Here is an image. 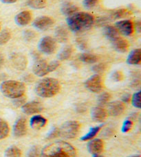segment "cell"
Here are the masks:
<instances>
[{"label":"cell","instance_id":"1","mask_svg":"<svg viewBox=\"0 0 141 157\" xmlns=\"http://www.w3.org/2000/svg\"><path fill=\"white\" fill-rule=\"evenodd\" d=\"M39 157H77L76 149L63 140L50 143L40 151Z\"/></svg>","mask_w":141,"mask_h":157},{"label":"cell","instance_id":"2","mask_svg":"<svg viewBox=\"0 0 141 157\" xmlns=\"http://www.w3.org/2000/svg\"><path fill=\"white\" fill-rule=\"evenodd\" d=\"M66 21L70 31L77 33L90 29L94 23V18L90 13L78 11L67 17Z\"/></svg>","mask_w":141,"mask_h":157},{"label":"cell","instance_id":"3","mask_svg":"<svg viewBox=\"0 0 141 157\" xmlns=\"http://www.w3.org/2000/svg\"><path fill=\"white\" fill-rule=\"evenodd\" d=\"M61 89L59 81L53 78H45L38 82L35 86V93L42 98H52Z\"/></svg>","mask_w":141,"mask_h":157},{"label":"cell","instance_id":"4","mask_svg":"<svg viewBox=\"0 0 141 157\" xmlns=\"http://www.w3.org/2000/svg\"><path fill=\"white\" fill-rule=\"evenodd\" d=\"M0 91L6 98L16 99L22 97L26 91L23 82L17 80H6L0 85Z\"/></svg>","mask_w":141,"mask_h":157},{"label":"cell","instance_id":"5","mask_svg":"<svg viewBox=\"0 0 141 157\" xmlns=\"http://www.w3.org/2000/svg\"><path fill=\"white\" fill-rule=\"evenodd\" d=\"M59 64L60 63L58 60L48 62L44 59H38L32 67V72L37 76L43 77L55 71L59 67Z\"/></svg>","mask_w":141,"mask_h":157},{"label":"cell","instance_id":"6","mask_svg":"<svg viewBox=\"0 0 141 157\" xmlns=\"http://www.w3.org/2000/svg\"><path fill=\"white\" fill-rule=\"evenodd\" d=\"M80 128L81 124L78 121H66L59 128V135L65 139H74L79 133Z\"/></svg>","mask_w":141,"mask_h":157},{"label":"cell","instance_id":"7","mask_svg":"<svg viewBox=\"0 0 141 157\" xmlns=\"http://www.w3.org/2000/svg\"><path fill=\"white\" fill-rule=\"evenodd\" d=\"M57 47L56 41L50 36H44L38 43V48L43 54L51 55L55 52Z\"/></svg>","mask_w":141,"mask_h":157},{"label":"cell","instance_id":"8","mask_svg":"<svg viewBox=\"0 0 141 157\" xmlns=\"http://www.w3.org/2000/svg\"><path fill=\"white\" fill-rule=\"evenodd\" d=\"M85 87L94 94L100 93L103 89V81L99 74H94L85 80Z\"/></svg>","mask_w":141,"mask_h":157},{"label":"cell","instance_id":"9","mask_svg":"<svg viewBox=\"0 0 141 157\" xmlns=\"http://www.w3.org/2000/svg\"><path fill=\"white\" fill-rule=\"evenodd\" d=\"M104 144L103 140L99 139H94L89 140L87 148L92 157H103L101 153L103 151Z\"/></svg>","mask_w":141,"mask_h":157},{"label":"cell","instance_id":"10","mask_svg":"<svg viewBox=\"0 0 141 157\" xmlns=\"http://www.w3.org/2000/svg\"><path fill=\"white\" fill-rule=\"evenodd\" d=\"M115 28L118 33L125 36H132L134 31V24L129 20H119L115 24Z\"/></svg>","mask_w":141,"mask_h":157},{"label":"cell","instance_id":"11","mask_svg":"<svg viewBox=\"0 0 141 157\" xmlns=\"http://www.w3.org/2000/svg\"><path fill=\"white\" fill-rule=\"evenodd\" d=\"M55 20L49 16H41V17L35 19L32 23V25L35 29L39 31H46L52 26Z\"/></svg>","mask_w":141,"mask_h":157},{"label":"cell","instance_id":"12","mask_svg":"<svg viewBox=\"0 0 141 157\" xmlns=\"http://www.w3.org/2000/svg\"><path fill=\"white\" fill-rule=\"evenodd\" d=\"M10 60L12 62V65L16 69L23 71L27 67V58L25 56L20 53H13L10 54Z\"/></svg>","mask_w":141,"mask_h":157},{"label":"cell","instance_id":"13","mask_svg":"<svg viewBox=\"0 0 141 157\" xmlns=\"http://www.w3.org/2000/svg\"><path fill=\"white\" fill-rule=\"evenodd\" d=\"M21 111L27 115H33L43 110L42 104L38 101H31L24 103L21 107Z\"/></svg>","mask_w":141,"mask_h":157},{"label":"cell","instance_id":"14","mask_svg":"<svg viewBox=\"0 0 141 157\" xmlns=\"http://www.w3.org/2000/svg\"><path fill=\"white\" fill-rule=\"evenodd\" d=\"M27 125L26 120L24 118H18L13 125V134L14 136L20 138L22 137L26 134Z\"/></svg>","mask_w":141,"mask_h":157},{"label":"cell","instance_id":"15","mask_svg":"<svg viewBox=\"0 0 141 157\" xmlns=\"http://www.w3.org/2000/svg\"><path fill=\"white\" fill-rule=\"evenodd\" d=\"M125 111V105L123 102L118 101L111 102L107 105V114L112 116H118L121 115Z\"/></svg>","mask_w":141,"mask_h":157},{"label":"cell","instance_id":"16","mask_svg":"<svg viewBox=\"0 0 141 157\" xmlns=\"http://www.w3.org/2000/svg\"><path fill=\"white\" fill-rule=\"evenodd\" d=\"M107 111L101 106H96L91 109L92 120L95 123H102L107 118Z\"/></svg>","mask_w":141,"mask_h":157},{"label":"cell","instance_id":"17","mask_svg":"<svg viewBox=\"0 0 141 157\" xmlns=\"http://www.w3.org/2000/svg\"><path fill=\"white\" fill-rule=\"evenodd\" d=\"M32 20V13L28 10H24L19 13L15 17V23L20 26H25Z\"/></svg>","mask_w":141,"mask_h":157},{"label":"cell","instance_id":"18","mask_svg":"<svg viewBox=\"0 0 141 157\" xmlns=\"http://www.w3.org/2000/svg\"><path fill=\"white\" fill-rule=\"evenodd\" d=\"M112 45L114 49L118 53H125L129 48V42L126 40L118 37L112 41Z\"/></svg>","mask_w":141,"mask_h":157},{"label":"cell","instance_id":"19","mask_svg":"<svg viewBox=\"0 0 141 157\" xmlns=\"http://www.w3.org/2000/svg\"><path fill=\"white\" fill-rule=\"evenodd\" d=\"M47 123V120L41 115H34L30 120V125L35 130H39Z\"/></svg>","mask_w":141,"mask_h":157},{"label":"cell","instance_id":"20","mask_svg":"<svg viewBox=\"0 0 141 157\" xmlns=\"http://www.w3.org/2000/svg\"><path fill=\"white\" fill-rule=\"evenodd\" d=\"M69 39V32L64 26H59L55 30V38L56 42L66 43Z\"/></svg>","mask_w":141,"mask_h":157},{"label":"cell","instance_id":"21","mask_svg":"<svg viewBox=\"0 0 141 157\" xmlns=\"http://www.w3.org/2000/svg\"><path fill=\"white\" fill-rule=\"evenodd\" d=\"M141 61L140 48H135L131 51L127 58V63L129 65H137Z\"/></svg>","mask_w":141,"mask_h":157},{"label":"cell","instance_id":"22","mask_svg":"<svg viewBox=\"0 0 141 157\" xmlns=\"http://www.w3.org/2000/svg\"><path fill=\"white\" fill-rule=\"evenodd\" d=\"M78 8L74 4L69 2H64L61 7V12L62 13V14L64 16H66L67 17L78 12Z\"/></svg>","mask_w":141,"mask_h":157},{"label":"cell","instance_id":"23","mask_svg":"<svg viewBox=\"0 0 141 157\" xmlns=\"http://www.w3.org/2000/svg\"><path fill=\"white\" fill-rule=\"evenodd\" d=\"M103 33L104 36L107 37V38L110 40L111 42L112 40L117 38L118 36V32L114 26L107 25L103 27Z\"/></svg>","mask_w":141,"mask_h":157},{"label":"cell","instance_id":"24","mask_svg":"<svg viewBox=\"0 0 141 157\" xmlns=\"http://www.w3.org/2000/svg\"><path fill=\"white\" fill-rule=\"evenodd\" d=\"M102 127H103V124H101V125L94 127V128H91L90 129H89L88 133L81 138V140H82V141H87V140L93 139L95 137L97 134H98L100 130L101 129Z\"/></svg>","mask_w":141,"mask_h":157},{"label":"cell","instance_id":"25","mask_svg":"<svg viewBox=\"0 0 141 157\" xmlns=\"http://www.w3.org/2000/svg\"><path fill=\"white\" fill-rule=\"evenodd\" d=\"M73 52V48L72 46H66L63 48L59 51L58 53V59L61 61L66 60V59H69L70 56H72Z\"/></svg>","mask_w":141,"mask_h":157},{"label":"cell","instance_id":"26","mask_svg":"<svg viewBox=\"0 0 141 157\" xmlns=\"http://www.w3.org/2000/svg\"><path fill=\"white\" fill-rule=\"evenodd\" d=\"M79 59L85 64H94L98 60V58L94 54L83 53L79 56Z\"/></svg>","mask_w":141,"mask_h":157},{"label":"cell","instance_id":"27","mask_svg":"<svg viewBox=\"0 0 141 157\" xmlns=\"http://www.w3.org/2000/svg\"><path fill=\"white\" fill-rule=\"evenodd\" d=\"M27 6L32 9H43L47 6L46 0H28Z\"/></svg>","mask_w":141,"mask_h":157},{"label":"cell","instance_id":"28","mask_svg":"<svg viewBox=\"0 0 141 157\" xmlns=\"http://www.w3.org/2000/svg\"><path fill=\"white\" fill-rule=\"evenodd\" d=\"M131 15V13L126 9H118L116 10L115 11H114L110 15V17L112 18V20H118V19H123Z\"/></svg>","mask_w":141,"mask_h":157},{"label":"cell","instance_id":"29","mask_svg":"<svg viewBox=\"0 0 141 157\" xmlns=\"http://www.w3.org/2000/svg\"><path fill=\"white\" fill-rule=\"evenodd\" d=\"M21 151L16 146H10L4 152V157H21Z\"/></svg>","mask_w":141,"mask_h":157},{"label":"cell","instance_id":"30","mask_svg":"<svg viewBox=\"0 0 141 157\" xmlns=\"http://www.w3.org/2000/svg\"><path fill=\"white\" fill-rule=\"evenodd\" d=\"M9 126L7 122L4 119L0 118V140L4 139L9 134Z\"/></svg>","mask_w":141,"mask_h":157},{"label":"cell","instance_id":"31","mask_svg":"<svg viewBox=\"0 0 141 157\" xmlns=\"http://www.w3.org/2000/svg\"><path fill=\"white\" fill-rule=\"evenodd\" d=\"M11 38V33L9 30L4 29L0 33V45H4Z\"/></svg>","mask_w":141,"mask_h":157},{"label":"cell","instance_id":"32","mask_svg":"<svg viewBox=\"0 0 141 157\" xmlns=\"http://www.w3.org/2000/svg\"><path fill=\"white\" fill-rule=\"evenodd\" d=\"M111 98V95L107 93V92H103L102 94H100L97 99L99 106H103V105L108 103Z\"/></svg>","mask_w":141,"mask_h":157},{"label":"cell","instance_id":"33","mask_svg":"<svg viewBox=\"0 0 141 157\" xmlns=\"http://www.w3.org/2000/svg\"><path fill=\"white\" fill-rule=\"evenodd\" d=\"M132 104L135 108L140 109V91H136V93L133 94V96L132 97Z\"/></svg>","mask_w":141,"mask_h":157},{"label":"cell","instance_id":"34","mask_svg":"<svg viewBox=\"0 0 141 157\" xmlns=\"http://www.w3.org/2000/svg\"><path fill=\"white\" fill-rule=\"evenodd\" d=\"M106 68H107L106 64L103 63H99V64H95V65L92 67V71L96 73V74H101L103 72H104L105 71V69H106Z\"/></svg>","mask_w":141,"mask_h":157},{"label":"cell","instance_id":"35","mask_svg":"<svg viewBox=\"0 0 141 157\" xmlns=\"http://www.w3.org/2000/svg\"><path fill=\"white\" fill-rule=\"evenodd\" d=\"M132 126L133 123L132 120H130V119H126V120L123 122V125H122V132H123V133H127V132H128L130 129H132Z\"/></svg>","mask_w":141,"mask_h":157},{"label":"cell","instance_id":"36","mask_svg":"<svg viewBox=\"0 0 141 157\" xmlns=\"http://www.w3.org/2000/svg\"><path fill=\"white\" fill-rule=\"evenodd\" d=\"M39 154L40 150L37 146H32L28 151V157H39Z\"/></svg>","mask_w":141,"mask_h":157},{"label":"cell","instance_id":"37","mask_svg":"<svg viewBox=\"0 0 141 157\" xmlns=\"http://www.w3.org/2000/svg\"><path fill=\"white\" fill-rule=\"evenodd\" d=\"M99 0H83V6L88 9H90L94 8L98 3Z\"/></svg>","mask_w":141,"mask_h":157},{"label":"cell","instance_id":"38","mask_svg":"<svg viewBox=\"0 0 141 157\" xmlns=\"http://www.w3.org/2000/svg\"><path fill=\"white\" fill-rule=\"evenodd\" d=\"M111 78H112V79L114 81H115V82H119V81H121L123 80V75L121 71H117L113 73L112 75H111Z\"/></svg>","mask_w":141,"mask_h":157},{"label":"cell","instance_id":"39","mask_svg":"<svg viewBox=\"0 0 141 157\" xmlns=\"http://www.w3.org/2000/svg\"><path fill=\"white\" fill-rule=\"evenodd\" d=\"M57 136H59V129L58 128H54L49 132V134L47 135V139H54V138L57 137Z\"/></svg>","mask_w":141,"mask_h":157},{"label":"cell","instance_id":"40","mask_svg":"<svg viewBox=\"0 0 141 157\" xmlns=\"http://www.w3.org/2000/svg\"><path fill=\"white\" fill-rule=\"evenodd\" d=\"M121 100V102H123V103H128L130 101V100H131V95L129 94H125L124 95L122 96Z\"/></svg>","mask_w":141,"mask_h":157},{"label":"cell","instance_id":"41","mask_svg":"<svg viewBox=\"0 0 141 157\" xmlns=\"http://www.w3.org/2000/svg\"><path fill=\"white\" fill-rule=\"evenodd\" d=\"M134 27L136 29V31L138 33H140V29H141V24H140V21L138 20L136 22L135 24H134Z\"/></svg>","mask_w":141,"mask_h":157},{"label":"cell","instance_id":"42","mask_svg":"<svg viewBox=\"0 0 141 157\" xmlns=\"http://www.w3.org/2000/svg\"><path fill=\"white\" fill-rule=\"evenodd\" d=\"M4 4H14L17 2V0H0Z\"/></svg>","mask_w":141,"mask_h":157},{"label":"cell","instance_id":"43","mask_svg":"<svg viewBox=\"0 0 141 157\" xmlns=\"http://www.w3.org/2000/svg\"><path fill=\"white\" fill-rule=\"evenodd\" d=\"M4 57L1 53H0V69L4 66Z\"/></svg>","mask_w":141,"mask_h":157},{"label":"cell","instance_id":"44","mask_svg":"<svg viewBox=\"0 0 141 157\" xmlns=\"http://www.w3.org/2000/svg\"><path fill=\"white\" fill-rule=\"evenodd\" d=\"M127 157H140V155H139V154H136V155L129 156H127Z\"/></svg>","mask_w":141,"mask_h":157},{"label":"cell","instance_id":"45","mask_svg":"<svg viewBox=\"0 0 141 157\" xmlns=\"http://www.w3.org/2000/svg\"><path fill=\"white\" fill-rule=\"evenodd\" d=\"M0 30H1V26H0Z\"/></svg>","mask_w":141,"mask_h":157}]
</instances>
